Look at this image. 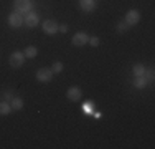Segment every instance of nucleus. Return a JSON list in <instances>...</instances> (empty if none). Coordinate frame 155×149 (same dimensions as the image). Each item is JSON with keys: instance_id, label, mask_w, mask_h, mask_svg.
I'll return each mask as SVG.
<instances>
[{"instance_id": "obj_19", "label": "nucleus", "mask_w": 155, "mask_h": 149, "mask_svg": "<svg viewBox=\"0 0 155 149\" xmlns=\"http://www.w3.org/2000/svg\"><path fill=\"white\" fill-rule=\"evenodd\" d=\"M87 42L93 45V47H97V45H99V38H97V36H91V38L87 40Z\"/></svg>"}, {"instance_id": "obj_12", "label": "nucleus", "mask_w": 155, "mask_h": 149, "mask_svg": "<svg viewBox=\"0 0 155 149\" xmlns=\"http://www.w3.org/2000/svg\"><path fill=\"white\" fill-rule=\"evenodd\" d=\"M147 78L145 76H135V80H134V86L137 88V89H142V88H145L147 86Z\"/></svg>"}, {"instance_id": "obj_17", "label": "nucleus", "mask_w": 155, "mask_h": 149, "mask_svg": "<svg viewBox=\"0 0 155 149\" xmlns=\"http://www.w3.org/2000/svg\"><path fill=\"white\" fill-rule=\"evenodd\" d=\"M50 70H51L53 73H60L61 70H63V63H61V61H56V63H53V66H51Z\"/></svg>"}, {"instance_id": "obj_14", "label": "nucleus", "mask_w": 155, "mask_h": 149, "mask_svg": "<svg viewBox=\"0 0 155 149\" xmlns=\"http://www.w3.org/2000/svg\"><path fill=\"white\" fill-rule=\"evenodd\" d=\"M10 106H12V109L20 111L21 108H23V99L21 98H13L12 101H10Z\"/></svg>"}, {"instance_id": "obj_7", "label": "nucleus", "mask_w": 155, "mask_h": 149, "mask_svg": "<svg viewBox=\"0 0 155 149\" xmlns=\"http://www.w3.org/2000/svg\"><path fill=\"white\" fill-rule=\"evenodd\" d=\"M87 40H89V36H87V33L84 32H78L74 36H73V45H76V47H83V45L87 43Z\"/></svg>"}, {"instance_id": "obj_15", "label": "nucleus", "mask_w": 155, "mask_h": 149, "mask_svg": "<svg viewBox=\"0 0 155 149\" xmlns=\"http://www.w3.org/2000/svg\"><path fill=\"white\" fill-rule=\"evenodd\" d=\"M134 74H135V76H143V74H145V66L140 65V63H139V65H135L134 66Z\"/></svg>"}, {"instance_id": "obj_3", "label": "nucleus", "mask_w": 155, "mask_h": 149, "mask_svg": "<svg viewBox=\"0 0 155 149\" xmlns=\"http://www.w3.org/2000/svg\"><path fill=\"white\" fill-rule=\"evenodd\" d=\"M15 9L18 13H28L31 10V0H15Z\"/></svg>"}, {"instance_id": "obj_1", "label": "nucleus", "mask_w": 155, "mask_h": 149, "mask_svg": "<svg viewBox=\"0 0 155 149\" xmlns=\"http://www.w3.org/2000/svg\"><path fill=\"white\" fill-rule=\"evenodd\" d=\"M36 80L41 81V83H48V81L53 80V71L50 68H40L36 71Z\"/></svg>"}, {"instance_id": "obj_6", "label": "nucleus", "mask_w": 155, "mask_h": 149, "mask_svg": "<svg viewBox=\"0 0 155 149\" xmlns=\"http://www.w3.org/2000/svg\"><path fill=\"white\" fill-rule=\"evenodd\" d=\"M21 23H23V18H21V15L15 12V13H10L8 15V25L12 28H18V27H21Z\"/></svg>"}, {"instance_id": "obj_11", "label": "nucleus", "mask_w": 155, "mask_h": 149, "mask_svg": "<svg viewBox=\"0 0 155 149\" xmlns=\"http://www.w3.org/2000/svg\"><path fill=\"white\" fill-rule=\"evenodd\" d=\"M10 111H12V106L8 101H0V116H7L10 114Z\"/></svg>"}, {"instance_id": "obj_10", "label": "nucleus", "mask_w": 155, "mask_h": 149, "mask_svg": "<svg viewBox=\"0 0 155 149\" xmlns=\"http://www.w3.org/2000/svg\"><path fill=\"white\" fill-rule=\"evenodd\" d=\"M79 7L84 12H93L96 9V2L94 0H79Z\"/></svg>"}, {"instance_id": "obj_9", "label": "nucleus", "mask_w": 155, "mask_h": 149, "mask_svg": "<svg viewBox=\"0 0 155 149\" xmlns=\"http://www.w3.org/2000/svg\"><path fill=\"white\" fill-rule=\"evenodd\" d=\"M139 20H140V13L137 12V10H129L127 15H125V22H127L129 25H135V23H139Z\"/></svg>"}, {"instance_id": "obj_18", "label": "nucleus", "mask_w": 155, "mask_h": 149, "mask_svg": "<svg viewBox=\"0 0 155 149\" xmlns=\"http://www.w3.org/2000/svg\"><path fill=\"white\" fill-rule=\"evenodd\" d=\"M69 30V27L66 23H63V25H58V32H61V33H66Z\"/></svg>"}, {"instance_id": "obj_13", "label": "nucleus", "mask_w": 155, "mask_h": 149, "mask_svg": "<svg viewBox=\"0 0 155 149\" xmlns=\"http://www.w3.org/2000/svg\"><path fill=\"white\" fill-rule=\"evenodd\" d=\"M36 53H38V50H36V47H33V45L27 47V48H25V51H23L25 58H35Z\"/></svg>"}, {"instance_id": "obj_20", "label": "nucleus", "mask_w": 155, "mask_h": 149, "mask_svg": "<svg viewBox=\"0 0 155 149\" xmlns=\"http://www.w3.org/2000/svg\"><path fill=\"white\" fill-rule=\"evenodd\" d=\"M12 99H13V96L10 95V91H7L5 93V101H12Z\"/></svg>"}, {"instance_id": "obj_2", "label": "nucleus", "mask_w": 155, "mask_h": 149, "mask_svg": "<svg viewBox=\"0 0 155 149\" xmlns=\"http://www.w3.org/2000/svg\"><path fill=\"white\" fill-rule=\"evenodd\" d=\"M23 61H25L23 51H13V53L10 55V65H12L13 68H20V66L23 65Z\"/></svg>"}, {"instance_id": "obj_5", "label": "nucleus", "mask_w": 155, "mask_h": 149, "mask_svg": "<svg viewBox=\"0 0 155 149\" xmlns=\"http://www.w3.org/2000/svg\"><path fill=\"white\" fill-rule=\"evenodd\" d=\"M81 95H83V93H81V88L79 86H71L68 91H66V96H68L69 101H79Z\"/></svg>"}, {"instance_id": "obj_16", "label": "nucleus", "mask_w": 155, "mask_h": 149, "mask_svg": "<svg viewBox=\"0 0 155 149\" xmlns=\"http://www.w3.org/2000/svg\"><path fill=\"white\" fill-rule=\"evenodd\" d=\"M129 27H130V25H129L127 23V22H119V23H117V32H119V33H124V32H127V30H129Z\"/></svg>"}, {"instance_id": "obj_8", "label": "nucleus", "mask_w": 155, "mask_h": 149, "mask_svg": "<svg viewBox=\"0 0 155 149\" xmlns=\"http://www.w3.org/2000/svg\"><path fill=\"white\" fill-rule=\"evenodd\" d=\"M23 22L27 23V27H28V28H33V27H36V25L40 23V18H38V15H36L35 12H28Z\"/></svg>"}, {"instance_id": "obj_4", "label": "nucleus", "mask_w": 155, "mask_h": 149, "mask_svg": "<svg viewBox=\"0 0 155 149\" xmlns=\"http://www.w3.org/2000/svg\"><path fill=\"white\" fill-rule=\"evenodd\" d=\"M41 28L46 35H54V33L58 32V23L54 20H45L41 23Z\"/></svg>"}]
</instances>
